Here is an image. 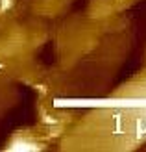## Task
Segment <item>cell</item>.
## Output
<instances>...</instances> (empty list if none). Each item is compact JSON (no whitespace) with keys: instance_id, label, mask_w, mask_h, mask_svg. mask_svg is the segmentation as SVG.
Instances as JSON below:
<instances>
[{"instance_id":"cell-1","label":"cell","mask_w":146,"mask_h":152,"mask_svg":"<svg viewBox=\"0 0 146 152\" xmlns=\"http://www.w3.org/2000/svg\"><path fill=\"white\" fill-rule=\"evenodd\" d=\"M13 6V0H0V11H7Z\"/></svg>"}]
</instances>
